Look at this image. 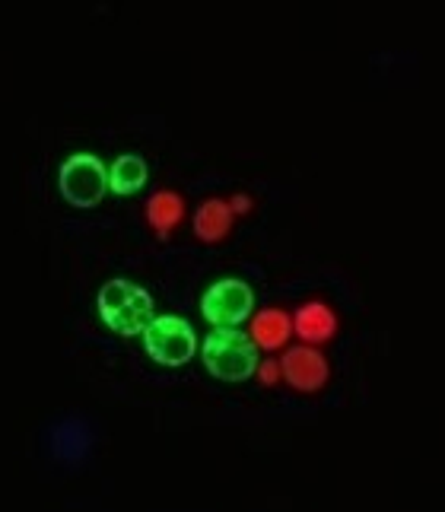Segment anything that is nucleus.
Here are the masks:
<instances>
[{
  "label": "nucleus",
  "mask_w": 445,
  "mask_h": 512,
  "mask_svg": "<svg viewBox=\"0 0 445 512\" xmlns=\"http://www.w3.org/2000/svg\"><path fill=\"white\" fill-rule=\"evenodd\" d=\"M99 319L109 325L115 334H124V338H134V334H144L150 328L153 315V296L137 287L134 280H109L99 290Z\"/></svg>",
  "instance_id": "1"
},
{
  "label": "nucleus",
  "mask_w": 445,
  "mask_h": 512,
  "mask_svg": "<svg viewBox=\"0 0 445 512\" xmlns=\"http://www.w3.org/2000/svg\"><path fill=\"white\" fill-rule=\"evenodd\" d=\"M201 357H204L207 373L223 382H242L248 376H255V369L261 363L255 341L248 338V334H242L239 328L210 331L201 347Z\"/></svg>",
  "instance_id": "2"
},
{
  "label": "nucleus",
  "mask_w": 445,
  "mask_h": 512,
  "mask_svg": "<svg viewBox=\"0 0 445 512\" xmlns=\"http://www.w3.org/2000/svg\"><path fill=\"white\" fill-rule=\"evenodd\" d=\"M58 188L67 204L96 207L109 191V169L93 153H74L58 169Z\"/></svg>",
  "instance_id": "3"
},
{
  "label": "nucleus",
  "mask_w": 445,
  "mask_h": 512,
  "mask_svg": "<svg viewBox=\"0 0 445 512\" xmlns=\"http://www.w3.org/2000/svg\"><path fill=\"white\" fill-rule=\"evenodd\" d=\"M144 347L159 366H182L194 357L198 338H194V328L178 315H156L144 331Z\"/></svg>",
  "instance_id": "4"
},
{
  "label": "nucleus",
  "mask_w": 445,
  "mask_h": 512,
  "mask_svg": "<svg viewBox=\"0 0 445 512\" xmlns=\"http://www.w3.org/2000/svg\"><path fill=\"white\" fill-rule=\"evenodd\" d=\"M252 309H255V293L239 277H223L201 296L204 319L217 328H236L252 315Z\"/></svg>",
  "instance_id": "5"
},
{
  "label": "nucleus",
  "mask_w": 445,
  "mask_h": 512,
  "mask_svg": "<svg viewBox=\"0 0 445 512\" xmlns=\"http://www.w3.org/2000/svg\"><path fill=\"white\" fill-rule=\"evenodd\" d=\"M280 363H283V382H290L302 395L322 392L331 379V363L318 347H306V344L290 347Z\"/></svg>",
  "instance_id": "6"
},
{
  "label": "nucleus",
  "mask_w": 445,
  "mask_h": 512,
  "mask_svg": "<svg viewBox=\"0 0 445 512\" xmlns=\"http://www.w3.org/2000/svg\"><path fill=\"white\" fill-rule=\"evenodd\" d=\"M337 328H341V319H337L334 306L325 303V299H306L293 312V334L306 347H322L334 341Z\"/></svg>",
  "instance_id": "7"
},
{
  "label": "nucleus",
  "mask_w": 445,
  "mask_h": 512,
  "mask_svg": "<svg viewBox=\"0 0 445 512\" xmlns=\"http://www.w3.org/2000/svg\"><path fill=\"white\" fill-rule=\"evenodd\" d=\"M248 338L255 341L258 350L274 353L283 350L293 338V315L283 312L280 306H267L252 315V325H248Z\"/></svg>",
  "instance_id": "8"
},
{
  "label": "nucleus",
  "mask_w": 445,
  "mask_h": 512,
  "mask_svg": "<svg viewBox=\"0 0 445 512\" xmlns=\"http://www.w3.org/2000/svg\"><path fill=\"white\" fill-rule=\"evenodd\" d=\"M236 214L229 207V198H207L198 210H194V236L204 245H220L233 233Z\"/></svg>",
  "instance_id": "9"
},
{
  "label": "nucleus",
  "mask_w": 445,
  "mask_h": 512,
  "mask_svg": "<svg viewBox=\"0 0 445 512\" xmlns=\"http://www.w3.org/2000/svg\"><path fill=\"white\" fill-rule=\"evenodd\" d=\"M185 198L178 191L172 188H163V191H156L150 194V201L144 207V217L150 223V229L159 236V239H169L178 226L185 223Z\"/></svg>",
  "instance_id": "10"
},
{
  "label": "nucleus",
  "mask_w": 445,
  "mask_h": 512,
  "mask_svg": "<svg viewBox=\"0 0 445 512\" xmlns=\"http://www.w3.org/2000/svg\"><path fill=\"white\" fill-rule=\"evenodd\" d=\"M147 185V163L134 153H124L109 169V191L115 194H134Z\"/></svg>",
  "instance_id": "11"
},
{
  "label": "nucleus",
  "mask_w": 445,
  "mask_h": 512,
  "mask_svg": "<svg viewBox=\"0 0 445 512\" xmlns=\"http://www.w3.org/2000/svg\"><path fill=\"white\" fill-rule=\"evenodd\" d=\"M255 376H258V382H261L264 388H277V385L283 382V363L267 357V360H261V363H258Z\"/></svg>",
  "instance_id": "12"
},
{
  "label": "nucleus",
  "mask_w": 445,
  "mask_h": 512,
  "mask_svg": "<svg viewBox=\"0 0 445 512\" xmlns=\"http://www.w3.org/2000/svg\"><path fill=\"white\" fill-rule=\"evenodd\" d=\"M229 207H233L236 217H245V214H252L255 201H252V194H233V198H229Z\"/></svg>",
  "instance_id": "13"
}]
</instances>
